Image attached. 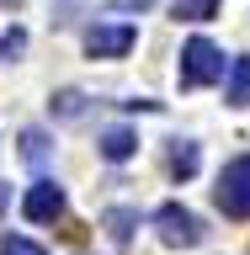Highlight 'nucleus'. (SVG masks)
Returning a JSON list of instances; mask_svg holds the SVG:
<instances>
[{"instance_id": "2eb2a0df", "label": "nucleus", "mask_w": 250, "mask_h": 255, "mask_svg": "<svg viewBox=\"0 0 250 255\" xmlns=\"http://www.w3.org/2000/svg\"><path fill=\"white\" fill-rule=\"evenodd\" d=\"M117 5H133V11H144V5H155V0H117Z\"/></svg>"}, {"instance_id": "f03ea898", "label": "nucleus", "mask_w": 250, "mask_h": 255, "mask_svg": "<svg viewBox=\"0 0 250 255\" xmlns=\"http://www.w3.org/2000/svg\"><path fill=\"white\" fill-rule=\"evenodd\" d=\"M155 234H160L165 250H197V245L208 239V229H203V218L187 213L181 202H165V207L155 213Z\"/></svg>"}, {"instance_id": "9d476101", "label": "nucleus", "mask_w": 250, "mask_h": 255, "mask_svg": "<svg viewBox=\"0 0 250 255\" xmlns=\"http://www.w3.org/2000/svg\"><path fill=\"white\" fill-rule=\"evenodd\" d=\"M133 223H139V213H133V207H112V213H107L112 245H128V234H133Z\"/></svg>"}, {"instance_id": "423d86ee", "label": "nucleus", "mask_w": 250, "mask_h": 255, "mask_svg": "<svg viewBox=\"0 0 250 255\" xmlns=\"http://www.w3.org/2000/svg\"><path fill=\"white\" fill-rule=\"evenodd\" d=\"M224 101L240 107V112L250 107V53H240V59L229 64V91H224Z\"/></svg>"}, {"instance_id": "1a4fd4ad", "label": "nucleus", "mask_w": 250, "mask_h": 255, "mask_svg": "<svg viewBox=\"0 0 250 255\" xmlns=\"http://www.w3.org/2000/svg\"><path fill=\"white\" fill-rule=\"evenodd\" d=\"M21 159L43 170V165H48V133H37V128H27V133H21Z\"/></svg>"}, {"instance_id": "f8f14e48", "label": "nucleus", "mask_w": 250, "mask_h": 255, "mask_svg": "<svg viewBox=\"0 0 250 255\" xmlns=\"http://www.w3.org/2000/svg\"><path fill=\"white\" fill-rule=\"evenodd\" d=\"M0 255H48V250L32 245V239H21V234H11V239H0Z\"/></svg>"}, {"instance_id": "0eeeda50", "label": "nucleus", "mask_w": 250, "mask_h": 255, "mask_svg": "<svg viewBox=\"0 0 250 255\" xmlns=\"http://www.w3.org/2000/svg\"><path fill=\"white\" fill-rule=\"evenodd\" d=\"M133 149H139V133L133 128H107L101 133V159H112V165H123Z\"/></svg>"}, {"instance_id": "ddd939ff", "label": "nucleus", "mask_w": 250, "mask_h": 255, "mask_svg": "<svg viewBox=\"0 0 250 255\" xmlns=\"http://www.w3.org/2000/svg\"><path fill=\"white\" fill-rule=\"evenodd\" d=\"M80 112H85V96H80V91H64L59 96V117H80Z\"/></svg>"}, {"instance_id": "20e7f679", "label": "nucleus", "mask_w": 250, "mask_h": 255, "mask_svg": "<svg viewBox=\"0 0 250 255\" xmlns=\"http://www.w3.org/2000/svg\"><path fill=\"white\" fill-rule=\"evenodd\" d=\"M133 43H139V32L128 27V21H96V27L85 32V53H91V59H123Z\"/></svg>"}, {"instance_id": "7ed1b4c3", "label": "nucleus", "mask_w": 250, "mask_h": 255, "mask_svg": "<svg viewBox=\"0 0 250 255\" xmlns=\"http://www.w3.org/2000/svg\"><path fill=\"white\" fill-rule=\"evenodd\" d=\"M213 202H219L224 218H250V154L224 165L219 186H213Z\"/></svg>"}, {"instance_id": "4468645a", "label": "nucleus", "mask_w": 250, "mask_h": 255, "mask_svg": "<svg viewBox=\"0 0 250 255\" xmlns=\"http://www.w3.org/2000/svg\"><path fill=\"white\" fill-rule=\"evenodd\" d=\"M21 48H27V37H21V32H5V37H0V59H11Z\"/></svg>"}, {"instance_id": "f257e3e1", "label": "nucleus", "mask_w": 250, "mask_h": 255, "mask_svg": "<svg viewBox=\"0 0 250 255\" xmlns=\"http://www.w3.org/2000/svg\"><path fill=\"white\" fill-rule=\"evenodd\" d=\"M176 80H181V91H197V85H219V80H224V53L208 43V37H187Z\"/></svg>"}, {"instance_id": "39448f33", "label": "nucleus", "mask_w": 250, "mask_h": 255, "mask_svg": "<svg viewBox=\"0 0 250 255\" xmlns=\"http://www.w3.org/2000/svg\"><path fill=\"white\" fill-rule=\"evenodd\" d=\"M21 213H27L32 223H53L64 213V191L53 186V181H37V186H27V197H21Z\"/></svg>"}, {"instance_id": "6e6552de", "label": "nucleus", "mask_w": 250, "mask_h": 255, "mask_svg": "<svg viewBox=\"0 0 250 255\" xmlns=\"http://www.w3.org/2000/svg\"><path fill=\"white\" fill-rule=\"evenodd\" d=\"M197 165H203L197 143H192V138H176V149H171V175H176V181H192V175H197Z\"/></svg>"}, {"instance_id": "9b49d317", "label": "nucleus", "mask_w": 250, "mask_h": 255, "mask_svg": "<svg viewBox=\"0 0 250 255\" xmlns=\"http://www.w3.org/2000/svg\"><path fill=\"white\" fill-rule=\"evenodd\" d=\"M213 11H219V0H176V16L181 21H208Z\"/></svg>"}]
</instances>
